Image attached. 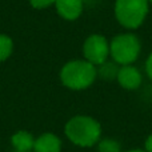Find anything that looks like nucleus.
<instances>
[{"instance_id":"obj_1","label":"nucleus","mask_w":152,"mask_h":152,"mask_svg":"<svg viewBox=\"0 0 152 152\" xmlns=\"http://www.w3.org/2000/svg\"><path fill=\"white\" fill-rule=\"evenodd\" d=\"M67 137L79 147H92L99 143L102 127L99 121L89 116L79 115L71 118L64 128Z\"/></svg>"},{"instance_id":"obj_2","label":"nucleus","mask_w":152,"mask_h":152,"mask_svg":"<svg viewBox=\"0 0 152 152\" xmlns=\"http://www.w3.org/2000/svg\"><path fill=\"white\" fill-rule=\"evenodd\" d=\"M97 76V69L94 64L84 60H71L61 68V83L71 89L88 88Z\"/></svg>"},{"instance_id":"obj_3","label":"nucleus","mask_w":152,"mask_h":152,"mask_svg":"<svg viewBox=\"0 0 152 152\" xmlns=\"http://www.w3.org/2000/svg\"><path fill=\"white\" fill-rule=\"evenodd\" d=\"M148 0H116V20L128 29H135L143 24L148 13Z\"/></svg>"},{"instance_id":"obj_4","label":"nucleus","mask_w":152,"mask_h":152,"mask_svg":"<svg viewBox=\"0 0 152 152\" xmlns=\"http://www.w3.org/2000/svg\"><path fill=\"white\" fill-rule=\"evenodd\" d=\"M140 42L134 34H121L115 36L110 43V56L120 66L132 64L140 53Z\"/></svg>"},{"instance_id":"obj_5","label":"nucleus","mask_w":152,"mask_h":152,"mask_svg":"<svg viewBox=\"0 0 152 152\" xmlns=\"http://www.w3.org/2000/svg\"><path fill=\"white\" fill-rule=\"evenodd\" d=\"M83 55L95 67L102 66L110 58V43L102 35H91L83 44Z\"/></svg>"},{"instance_id":"obj_6","label":"nucleus","mask_w":152,"mask_h":152,"mask_svg":"<svg viewBox=\"0 0 152 152\" xmlns=\"http://www.w3.org/2000/svg\"><path fill=\"white\" fill-rule=\"evenodd\" d=\"M119 84L126 89H136L142 84V74L134 66H121L116 75Z\"/></svg>"},{"instance_id":"obj_7","label":"nucleus","mask_w":152,"mask_h":152,"mask_svg":"<svg viewBox=\"0 0 152 152\" xmlns=\"http://www.w3.org/2000/svg\"><path fill=\"white\" fill-rule=\"evenodd\" d=\"M58 13L66 20H76L83 12V0H55Z\"/></svg>"},{"instance_id":"obj_8","label":"nucleus","mask_w":152,"mask_h":152,"mask_svg":"<svg viewBox=\"0 0 152 152\" xmlns=\"http://www.w3.org/2000/svg\"><path fill=\"white\" fill-rule=\"evenodd\" d=\"M35 152H60L61 151V140L56 135L51 132L40 135L37 139H35L34 144Z\"/></svg>"},{"instance_id":"obj_9","label":"nucleus","mask_w":152,"mask_h":152,"mask_svg":"<svg viewBox=\"0 0 152 152\" xmlns=\"http://www.w3.org/2000/svg\"><path fill=\"white\" fill-rule=\"evenodd\" d=\"M15 152H31L34 150L35 139L29 132L27 131H18L12 137H11Z\"/></svg>"},{"instance_id":"obj_10","label":"nucleus","mask_w":152,"mask_h":152,"mask_svg":"<svg viewBox=\"0 0 152 152\" xmlns=\"http://www.w3.org/2000/svg\"><path fill=\"white\" fill-rule=\"evenodd\" d=\"M13 50V43L12 39L7 35L0 34V63L4 60H7L11 56Z\"/></svg>"},{"instance_id":"obj_11","label":"nucleus","mask_w":152,"mask_h":152,"mask_svg":"<svg viewBox=\"0 0 152 152\" xmlns=\"http://www.w3.org/2000/svg\"><path fill=\"white\" fill-rule=\"evenodd\" d=\"M99 152H121V147L118 140L115 139H103L97 143Z\"/></svg>"},{"instance_id":"obj_12","label":"nucleus","mask_w":152,"mask_h":152,"mask_svg":"<svg viewBox=\"0 0 152 152\" xmlns=\"http://www.w3.org/2000/svg\"><path fill=\"white\" fill-rule=\"evenodd\" d=\"M115 63V61H113ZM113 63H108V61H105L104 64H102V71H100V75L103 76V77L108 79V77H116V75H118V71L119 68H116L115 64Z\"/></svg>"},{"instance_id":"obj_13","label":"nucleus","mask_w":152,"mask_h":152,"mask_svg":"<svg viewBox=\"0 0 152 152\" xmlns=\"http://www.w3.org/2000/svg\"><path fill=\"white\" fill-rule=\"evenodd\" d=\"M29 4L36 10H43V8H48L50 5L55 4V0H29Z\"/></svg>"},{"instance_id":"obj_14","label":"nucleus","mask_w":152,"mask_h":152,"mask_svg":"<svg viewBox=\"0 0 152 152\" xmlns=\"http://www.w3.org/2000/svg\"><path fill=\"white\" fill-rule=\"evenodd\" d=\"M145 71H147L148 77L152 80V52H151V55L148 56L147 61H145Z\"/></svg>"},{"instance_id":"obj_15","label":"nucleus","mask_w":152,"mask_h":152,"mask_svg":"<svg viewBox=\"0 0 152 152\" xmlns=\"http://www.w3.org/2000/svg\"><path fill=\"white\" fill-rule=\"evenodd\" d=\"M145 152H152V134L145 140Z\"/></svg>"},{"instance_id":"obj_16","label":"nucleus","mask_w":152,"mask_h":152,"mask_svg":"<svg viewBox=\"0 0 152 152\" xmlns=\"http://www.w3.org/2000/svg\"><path fill=\"white\" fill-rule=\"evenodd\" d=\"M126 152H145L144 150H129V151H126Z\"/></svg>"},{"instance_id":"obj_17","label":"nucleus","mask_w":152,"mask_h":152,"mask_svg":"<svg viewBox=\"0 0 152 152\" xmlns=\"http://www.w3.org/2000/svg\"><path fill=\"white\" fill-rule=\"evenodd\" d=\"M148 3H152V0H148Z\"/></svg>"}]
</instances>
